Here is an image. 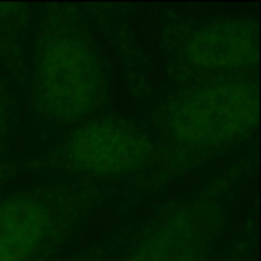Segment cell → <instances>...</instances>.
Returning a JSON list of instances; mask_svg holds the SVG:
<instances>
[{
    "label": "cell",
    "instance_id": "obj_1",
    "mask_svg": "<svg viewBox=\"0 0 261 261\" xmlns=\"http://www.w3.org/2000/svg\"><path fill=\"white\" fill-rule=\"evenodd\" d=\"M257 116V89L239 80L219 83L193 93L177 104L168 124L177 141L217 144L249 133Z\"/></svg>",
    "mask_w": 261,
    "mask_h": 261
},
{
    "label": "cell",
    "instance_id": "obj_2",
    "mask_svg": "<svg viewBox=\"0 0 261 261\" xmlns=\"http://www.w3.org/2000/svg\"><path fill=\"white\" fill-rule=\"evenodd\" d=\"M37 86L54 118L75 121L98 101L101 70L86 44L73 37H57L40 52Z\"/></svg>",
    "mask_w": 261,
    "mask_h": 261
},
{
    "label": "cell",
    "instance_id": "obj_3",
    "mask_svg": "<svg viewBox=\"0 0 261 261\" xmlns=\"http://www.w3.org/2000/svg\"><path fill=\"white\" fill-rule=\"evenodd\" d=\"M222 225V208L216 202H188L145 232L125 261H206Z\"/></svg>",
    "mask_w": 261,
    "mask_h": 261
},
{
    "label": "cell",
    "instance_id": "obj_4",
    "mask_svg": "<svg viewBox=\"0 0 261 261\" xmlns=\"http://www.w3.org/2000/svg\"><path fill=\"white\" fill-rule=\"evenodd\" d=\"M73 162L98 174H127L145 161L147 147L142 138L118 122H95L83 127L70 141Z\"/></svg>",
    "mask_w": 261,
    "mask_h": 261
},
{
    "label": "cell",
    "instance_id": "obj_5",
    "mask_svg": "<svg viewBox=\"0 0 261 261\" xmlns=\"http://www.w3.org/2000/svg\"><path fill=\"white\" fill-rule=\"evenodd\" d=\"M257 55V28L242 17L222 18L199 29L187 44L188 60L205 69H239Z\"/></svg>",
    "mask_w": 261,
    "mask_h": 261
},
{
    "label": "cell",
    "instance_id": "obj_6",
    "mask_svg": "<svg viewBox=\"0 0 261 261\" xmlns=\"http://www.w3.org/2000/svg\"><path fill=\"white\" fill-rule=\"evenodd\" d=\"M49 226L44 206L32 199L0 203V261H26L40 246Z\"/></svg>",
    "mask_w": 261,
    "mask_h": 261
},
{
    "label": "cell",
    "instance_id": "obj_7",
    "mask_svg": "<svg viewBox=\"0 0 261 261\" xmlns=\"http://www.w3.org/2000/svg\"><path fill=\"white\" fill-rule=\"evenodd\" d=\"M0 115H2V104H0Z\"/></svg>",
    "mask_w": 261,
    "mask_h": 261
}]
</instances>
